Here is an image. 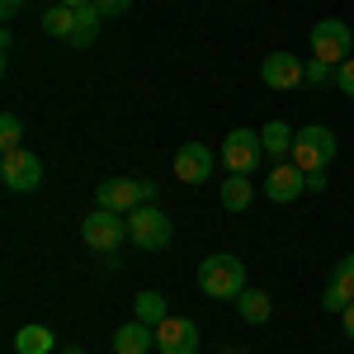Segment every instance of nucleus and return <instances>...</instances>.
I'll return each mask as SVG.
<instances>
[{
  "instance_id": "nucleus-1",
  "label": "nucleus",
  "mask_w": 354,
  "mask_h": 354,
  "mask_svg": "<svg viewBox=\"0 0 354 354\" xmlns=\"http://www.w3.org/2000/svg\"><path fill=\"white\" fill-rule=\"evenodd\" d=\"M198 293L218 302H236L245 293V265L236 255H208L198 265Z\"/></svg>"
},
{
  "instance_id": "nucleus-2",
  "label": "nucleus",
  "mask_w": 354,
  "mask_h": 354,
  "mask_svg": "<svg viewBox=\"0 0 354 354\" xmlns=\"http://www.w3.org/2000/svg\"><path fill=\"white\" fill-rule=\"evenodd\" d=\"M330 161H335V133H330V128H322V123L298 128V137H293V165H298L302 175L330 170Z\"/></svg>"
},
{
  "instance_id": "nucleus-3",
  "label": "nucleus",
  "mask_w": 354,
  "mask_h": 354,
  "mask_svg": "<svg viewBox=\"0 0 354 354\" xmlns=\"http://www.w3.org/2000/svg\"><path fill=\"white\" fill-rule=\"evenodd\" d=\"M218 161H222L227 175H255V165L265 161V142H260V133H250V128H232L218 147Z\"/></svg>"
},
{
  "instance_id": "nucleus-4",
  "label": "nucleus",
  "mask_w": 354,
  "mask_h": 354,
  "mask_svg": "<svg viewBox=\"0 0 354 354\" xmlns=\"http://www.w3.org/2000/svg\"><path fill=\"white\" fill-rule=\"evenodd\" d=\"M170 236H175V227H170V218H165L156 203H142V208L128 213V241L137 250H165Z\"/></svg>"
},
{
  "instance_id": "nucleus-5",
  "label": "nucleus",
  "mask_w": 354,
  "mask_h": 354,
  "mask_svg": "<svg viewBox=\"0 0 354 354\" xmlns=\"http://www.w3.org/2000/svg\"><path fill=\"white\" fill-rule=\"evenodd\" d=\"M81 236H85V245H90L95 255H113L118 245L128 241V218H118V213H104V208H95V213L81 222Z\"/></svg>"
},
{
  "instance_id": "nucleus-6",
  "label": "nucleus",
  "mask_w": 354,
  "mask_h": 354,
  "mask_svg": "<svg viewBox=\"0 0 354 354\" xmlns=\"http://www.w3.org/2000/svg\"><path fill=\"white\" fill-rule=\"evenodd\" d=\"M354 53V33L350 24H340V19H322V24H312V57H322L330 66H340V62H350Z\"/></svg>"
},
{
  "instance_id": "nucleus-7",
  "label": "nucleus",
  "mask_w": 354,
  "mask_h": 354,
  "mask_svg": "<svg viewBox=\"0 0 354 354\" xmlns=\"http://www.w3.org/2000/svg\"><path fill=\"white\" fill-rule=\"evenodd\" d=\"M0 180H5V189H15V194L43 189V161H38L28 147H19V151H5V161H0Z\"/></svg>"
},
{
  "instance_id": "nucleus-8",
  "label": "nucleus",
  "mask_w": 354,
  "mask_h": 354,
  "mask_svg": "<svg viewBox=\"0 0 354 354\" xmlns=\"http://www.w3.org/2000/svg\"><path fill=\"white\" fill-rule=\"evenodd\" d=\"M95 203L104 208V213H118V218H128L133 208L147 203V194H142V180H123V175H113V180H100V189H95Z\"/></svg>"
},
{
  "instance_id": "nucleus-9",
  "label": "nucleus",
  "mask_w": 354,
  "mask_h": 354,
  "mask_svg": "<svg viewBox=\"0 0 354 354\" xmlns=\"http://www.w3.org/2000/svg\"><path fill=\"white\" fill-rule=\"evenodd\" d=\"M213 170H218V156L203 142H185L175 151V180L180 185H203V180H213Z\"/></svg>"
},
{
  "instance_id": "nucleus-10",
  "label": "nucleus",
  "mask_w": 354,
  "mask_h": 354,
  "mask_svg": "<svg viewBox=\"0 0 354 354\" xmlns=\"http://www.w3.org/2000/svg\"><path fill=\"white\" fill-rule=\"evenodd\" d=\"M260 81L270 90H298L307 81V62H298L293 53H270L260 62Z\"/></svg>"
},
{
  "instance_id": "nucleus-11",
  "label": "nucleus",
  "mask_w": 354,
  "mask_h": 354,
  "mask_svg": "<svg viewBox=\"0 0 354 354\" xmlns=\"http://www.w3.org/2000/svg\"><path fill=\"white\" fill-rule=\"evenodd\" d=\"M156 350L161 354H198V326L189 317H165L156 326Z\"/></svg>"
},
{
  "instance_id": "nucleus-12",
  "label": "nucleus",
  "mask_w": 354,
  "mask_h": 354,
  "mask_svg": "<svg viewBox=\"0 0 354 354\" xmlns=\"http://www.w3.org/2000/svg\"><path fill=\"white\" fill-rule=\"evenodd\" d=\"M265 194H270L274 203H293L298 194H307V175H302L293 161H283V165H274L270 170V180H265Z\"/></svg>"
},
{
  "instance_id": "nucleus-13",
  "label": "nucleus",
  "mask_w": 354,
  "mask_h": 354,
  "mask_svg": "<svg viewBox=\"0 0 354 354\" xmlns=\"http://www.w3.org/2000/svg\"><path fill=\"white\" fill-rule=\"evenodd\" d=\"M151 345H156V326H147L137 317L113 330V354H147Z\"/></svg>"
},
{
  "instance_id": "nucleus-14",
  "label": "nucleus",
  "mask_w": 354,
  "mask_h": 354,
  "mask_svg": "<svg viewBox=\"0 0 354 354\" xmlns=\"http://www.w3.org/2000/svg\"><path fill=\"white\" fill-rule=\"evenodd\" d=\"M293 128L283 123V118H274V123H265L260 128V142H265V156H274V161L283 165V161H293Z\"/></svg>"
},
{
  "instance_id": "nucleus-15",
  "label": "nucleus",
  "mask_w": 354,
  "mask_h": 354,
  "mask_svg": "<svg viewBox=\"0 0 354 354\" xmlns=\"http://www.w3.org/2000/svg\"><path fill=\"white\" fill-rule=\"evenodd\" d=\"M250 198H255V180L250 175H227L218 189V203L227 208V213H241V208H250Z\"/></svg>"
},
{
  "instance_id": "nucleus-16",
  "label": "nucleus",
  "mask_w": 354,
  "mask_h": 354,
  "mask_svg": "<svg viewBox=\"0 0 354 354\" xmlns=\"http://www.w3.org/2000/svg\"><path fill=\"white\" fill-rule=\"evenodd\" d=\"M236 312H241L245 326H265V322L274 317V302H270L265 288H245L241 298H236Z\"/></svg>"
},
{
  "instance_id": "nucleus-17",
  "label": "nucleus",
  "mask_w": 354,
  "mask_h": 354,
  "mask_svg": "<svg viewBox=\"0 0 354 354\" xmlns=\"http://www.w3.org/2000/svg\"><path fill=\"white\" fill-rule=\"evenodd\" d=\"M57 350V335L48 326H24L15 330V354H53Z\"/></svg>"
},
{
  "instance_id": "nucleus-18",
  "label": "nucleus",
  "mask_w": 354,
  "mask_h": 354,
  "mask_svg": "<svg viewBox=\"0 0 354 354\" xmlns=\"http://www.w3.org/2000/svg\"><path fill=\"white\" fill-rule=\"evenodd\" d=\"M133 312H137V322H147V326H161L165 317H170V302H165V293L147 288V293H137V298H133Z\"/></svg>"
},
{
  "instance_id": "nucleus-19",
  "label": "nucleus",
  "mask_w": 354,
  "mask_h": 354,
  "mask_svg": "<svg viewBox=\"0 0 354 354\" xmlns=\"http://www.w3.org/2000/svg\"><path fill=\"white\" fill-rule=\"evenodd\" d=\"M100 24H104V15H100V5L90 0V5H76V48H90L95 43V33H100Z\"/></svg>"
},
{
  "instance_id": "nucleus-20",
  "label": "nucleus",
  "mask_w": 354,
  "mask_h": 354,
  "mask_svg": "<svg viewBox=\"0 0 354 354\" xmlns=\"http://www.w3.org/2000/svg\"><path fill=\"white\" fill-rule=\"evenodd\" d=\"M43 33H53V38H76V10L71 5H53L48 15H43Z\"/></svg>"
},
{
  "instance_id": "nucleus-21",
  "label": "nucleus",
  "mask_w": 354,
  "mask_h": 354,
  "mask_svg": "<svg viewBox=\"0 0 354 354\" xmlns=\"http://www.w3.org/2000/svg\"><path fill=\"white\" fill-rule=\"evenodd\" d=\"M330 283H335V288L354 302V250H350V255H340V260L330 265Z\"/></svg>"
},
{
  "instance_id": "nucleus-22",
  "label": "nucleus",
  "mask_w": 354,
  "mask_h": 354,
  "mask_svg": "<svg viewBox=\"0 0 354 354\" xmlns=\"http://www.w3.org/2000/svg\"><path fill=\"white\" fill-rule=\"evenodd\" d=\"M24 147V123H19V113H5L0 118V151H19Z\"/></svg>"
},
{
  "instance_id": "nucleus-23",
  "label": "nucleus",
  "mask_w": 354,
  "mask_h": 354,
  "mask_svg": "<svg viewBox=\"0 0 354 354\" xmlns=\"http://www.w3.org/2000/svg\"><path fill=\"white\" fill-rule=\"evenodd\" d=\"M330 81H335V66L322 62V57H312L307 62V85H330Z\"/></svg>"
},
{
  "instance_id": "nucleus-24",
  "label": "nucleus",
  "mask_w": 354,
  "mask_h": 354,
  "mask_svg": "<svg viewBox=\"0 0 354 354\" xmlns=\"http://www.w3.org/2000/svg\"><path fill=\"white\" fill-rule=\"evenodd\" d=\"M345 307H350V298H345L335 283H326V293H322V312H335V317H340Z\"/></svg>"
},
{
  "instance_id": "nucleus-25",
  "label": "nucleus",
  "mask_w": 354,
  "mask_h": 354,
  "mask_svg": "<svg viewBox=\"0 0 354 354\" xmlns=\"http://www.w3.org/2000/svg\"><path fill=\"white\" fill-rule=\"evenodd\" d=\"M335 85H340V95H350V100H354V57L335 66Z\"/></svg>"
},
{
  "instance_id": "nucleus-26",
  "label": "nucleus",
  "mask_w": 354,
  "mask_h": 354,
  "mask_svg": "<svg viewBox=\"0 0 354 354\" xmlns=\"http://www.w3.org/2000/svg\"><path fill=\"white\" fill-rule=\"evenodd\" d=\"M95 5H100V15H104V19H113V15H128V5H133V0H95Z\"/></svg>"
},
{
  "instance_id": "nucleus-27",
  "label": "nucleus",
  "mask_w": 354,
  "mask_h": 354,
  "mask_svg": "<svg viewBox=\"0 0 354 354\" xmlns=\"http://www.w3.org/2000/svg\"><path fill=\"white\" fill-rule=\"evenodd\" d=\"M307 189H312V194H322V189H326V170H317V175H307Z\"/></svg>"
},
{
  "instance_id": "nucleus-28",
  "label": "nucleus",
  "mask_w": 354,
  "mask_h": 354,
  "mask_svg": "<svg viewBox=\"0 0 354 354\" xmlns=\"http://www.w3.org/2000/svg\"><path fill=\"white\" fill-rule=\"evenodd\" d=\"M340 326H345V335H350V340H354V302H350V307H345V312H340Z\"/></svg>"
},
{
  "instance_id": "nucleus-29",
  "label": "nucleus",
  "mask_w": 354,
  "mask_h": 354,
  "mask_svg": "<svg viewBox=\"0 0 354 354\" xmlns=\"http://www.w3.org/2000/svg\"><path fill=\"white\" fill-rule=\"evenodd\" d=\"M0 10H5V19H15V15L24 10V0H0Z\"/></svg>"
},
{
  "instance_id": "nucleus-30",
  "label": "nucleus",
  "mask_w": 354,
  "mask_h": 354,
  "mask_svg": "<svg viewBox=\"0 0 354 354\" xmlns=\"http://www.w3.org/2000/svg\"><path fill=\"white\" fill-rule=\"evenodd\" d=\"M57 5H71V10H76V5H90V0H57Z\"/></svg>"
},
{
  "instance_id": "nucleus-31",
  "label": "nucleus",
  "mask_w": 354,
  "mask_h": 354,
  "mask_svg": "<svg viewBox=\"0 0 354 354\" xmlns=\"http://www.w3.org/2000/svg\"><path fill=\"white\" fill-rule=\"evenodd\" d=\"M62 354H85V350H81V345H66V350H62Z\"/></svg>"
}]
</instances>
